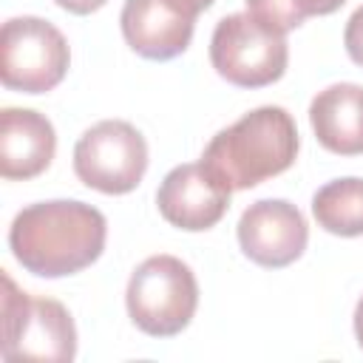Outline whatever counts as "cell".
<instances>
[{"label":"cell","instance_id":"obj_16","mask_svg":"<svg viewBox=\"0 0 363 363\" xmlns=\"http://www.w3.org/2000/svg\"><path fill=\"white\" fill-rule=\"evenodd\" d=\"M301 3V9H303V14L306 17H312V14H332V11H337L346 0H298Z\"/></svg>","mask_w":363,"mask_h":363},{"label":"cell","instance_id":"obj_2","mask_svg":"<svg viewBox=\"0 0 363 363\" xmlns=\"http://www.w3.org/2000/svg\"><path fill=\"white\" fill-rule=\"evenodd\" d=\"M298 145L295 119L278 105H264L218 130L204 147L201 162L224 187L247 190L289 170Z\"/></svg>","mask_w":363,"mask_h":363},{"label":"cell","instance_id":"obj_18","mask_svg":"<svg viewBox=\"0 0 363 363\" xmlns=\"http://www.w3.org/2000/svg\"><path fill=\"white\" fill-rule=\"evenodd\" d=\"M354 335H357V343L363 349V295H360V301L354 306Z\"/></svg>","mask_w":363,"mask_h":363},{"label":"cell","instance_id":"obj_17","mask_svg":"<svg viewBox=\"0 0 363 363\" xmlns=\"http://www.w3.org/2000/svg\"><path fill=\"white\" fill-rule=\"evenodd\" d=\"M54 3L71 14H91V11L105 6V0H54Z\"/></svg>","mask_w":363,"mask_h":363},{"label":"cell","instance_id":"obj_14","mask_svg":"<svg viewBox=\"0 0 363 363\" xmlns=\"http://www.w3.org/2000/svg\"><path fill=\"white\" fill-rule=\"evenodd\" d=\"M247 14L278 34H286L306 20L298 0H247Z\"/></svg>","mask_w":363,"mask_h":363},{"label":"cell","instance_id":"obj_13","mask_svg":"<svg viewBox=\"0 0 363 363\" xmlns=\"http://www.w3.org/2000/svg\"><path fill=\"white\" fill-rule=\"evenodd\" d=\"M312 216L332 235H363V179L346 176L326 182L312 196Z\"/></svg>","mask_w":363,"mask_h":363},{"label":"cell","instance_id":"obj_6","mask_svg":"<svg viewBox=\"0 0 363 363\" xmlns=\"http://www.w3.org/2000/svg\"><path fill=\"white\" fill-rule=\"evenodd\" d=\"M0 79L11 91L45 94L68 71L71 51L57 26L43 17H11L0 34Z\"/></svg>","mask_w":363,"mask_h":363},{"label":"cell","instance_id":"obj_7","mask_svg":"<svg viewBox=\"0 0 363 363\" xmlns=\"http://www.w3.org/2000/svg\"><path fill=\"white\" fill-rule=\"evenodd\" d=\"M147 170V142L125 119H102L91 125L74 147V173L82 184L122 196L130 193Z\"/></svg>","mask_w":363,"mask_h":363},{"label":"cell","instance_id":"obj_11","mask_svg":"<svg viewBox=\"0 0 363 363\" xmlns=\"http://www.w3.org/2000/svg\"><path fill=\"white\" fill-rule=\"evenodd\" d=\"M57 150L54 125L31 108L0 111V176L34 179L40 176Z\"/></svg>","mask_w":363,"mask_h":363},{"label":"cell","instance_id":"obj_9","mask_svg":"<svg viewBox=\"0 0 363 363\" xmlns=\"http://www.w3.org/2000/svg\"><path fill=\"white\" fill-rule=\"evenodd\" d=\"M230 193L233 190L224 187L204 167V162H187L173 167L162 179L156 190V204L167 224L187 233H199L221 221L230 207Z\"/></svg>","mask_w":363,"mask_h":363},{"label":"cell","instance_id":"obj_12","mask_svg":"<svg viewBox=\"0 0 363 363\" xmlns=\"http://www.w3.org/2000/svg\"><path fill=\"white\" fill-rule=\"evenodd\" d=\"M309 122L318 142L337 156L363 153V85L337 82L315 94Z\"/></svg>","mask_w":363,"mask_h":363},{"label":"cell","instance_id":"obj_8","mask_svg":"<svg viewBox=\"0 0 363 363\" xmlns=\"http://www.w3.org/2000/svg\"><path fill=\"white\" fill-rule=\"evenodd\" d=\"M309 227L303 213L286 199H261L238 218L241 252L258 267L281 269L298 261L306 250Z\"/></svg>","mask_w":363,"mask_h":363},{"label":"cell","instance_id":"obj_5","mask_svg":"<svg viewBox=\"0 0 363 363\" xmlns=\"http://www.w3.org/2000/svg\"><path fill=\"white\" fill-rule=\"evenodd\" d=\"M286 37L261 26L252 14H227L210 37V62L221 79L238 88H264L284 77Z\"/></svg>","mask_w":363,"mask_h":363},{"label":"cell","instance_id":"obj_15","mask_svg":"<svg viewBox=\"0 0 363 363\" xmlns=\"http://www.w3.org/2000/svg\"><path fill=\"white\" fill-rule=\"evenodd\" d=\"M343 45H346L352 62H357L363 68V6L354 9V14L349 17L346 31H343Z\"/></svg>","mask_w":363,"mask_h":363},{"label":"cell","instance_id":"obj_4","mask_svg":"<svg viewBox=\"0 0 363 363\" xmlns=\"http://www.w3.org/2000/svg\"><path fill=\"white\" fill-rule=\"evenodd\" d=\"M3 360L68 363L77 354L71 312L54 298H31L3 272Z\"/></svg>","mask_w":363,"mask_h":363},{"label":"cell","instance_id":"obj_1","mask_svg":"<svg viewBox=\"0 0 363 363\" xmlns=\"http://www.w3.org/2000/svg\"><path fill=\"white\" fill-rule=\"evenodd\" d=\"M105 216L77 199L23 207L9 230V247L26 272L62 278L91 267L105 250Z\"/></svg>","mask_w":363,"mask_h":363},{"label":"cell","instance_id":"obj_10","mask_svg":"<svg viewBox=\"0 0 363 363\" xmlns=\"http://www.w3.org/2000/svg\"><path fill=\"white\" fill-rule=\"evenodd\" d=\"M125 43L145 60H173L190 40L196 11L182 0H125L122 14Z\"/></svg>","mask_w":363,"mask_h":363},{"label":"cell","instance_id":"obj_19","mask_svg":"<svg viewBox=\"0 0 363 363\" xmlns=\"http://www.w3.org/2000/svg\"><path fill=\"white\" fill-rule=\"evenodd\" d=\"M182 3H184V6H190V9H193V11H196V14H199V11H204V9H210V6H213V0H182Z\"/></svg>","mask_w":363,"mask_h":363},{"label":"cell","instance_id":"obj_3","mask_svg":"<svg viewBox=\"0 0 363 363\" xmlns=\"http://www.w3.org/2000/svg\"><path fill=\"white\" fill-rule=\"evenodd\" d=\"M128 315L150 337L179 335L196 315L199 284L193 269L176 255L145 258L128 281Z\"/></svg>","mask_w":363,"mask_h":363}]
</instances>
